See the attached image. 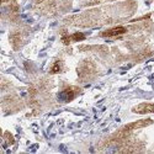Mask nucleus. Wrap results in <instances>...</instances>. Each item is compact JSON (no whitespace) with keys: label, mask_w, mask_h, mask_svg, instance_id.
<instances>
[{"label":"nucleus","mask_w":154,"mask_h":154,"mask_svg":"<svg viewBox=\"0 0 154 154\" xmlns=\"http://www.w3.org/2000/svg\"><path fill=\"white\" fill-rule=\"evenodd\" d=\"M126 31H127L126 27H123V26H116V27H112L110 30L104 31L100 36H102V37H115V36H121V35L126 33Z\"/></svg>","instance_id":"4"},{"label":"nucleus","mask_w":154,"mask_h":154,"mask_svg":"<svg viewBox=\"0 0 154 154\" xmlns=\"http://www.w3.org/2000/svg\"><path fill=\"white\" fill-rule=\"evenodd\" d=\"M70 38H72V41L78 42V41L85 40V35H84V33H80V32H76V33H73V35L70 36Z\"/></svg>","instance_id":"6"},{"label":"nucleus","mask_w":154,"mask_h":154,"mask_svg":"<svg viewBox=\"0 0 154 154\" xmlns=\"http://www.w3.org/2000/svg\"><path fill=\"white\" fill-rule=\"evenodd\" d=\"M150 123H153V120H150V119H146V120H140V121H136V122H133V123H130V125L125 126L122 130L116 134V138H119V139H120V138H125V137H127L128 134H131V132L138 130V128L146 127V126H148V125H150Z\"/></svg>","instance_id":"1"},{"label":"nucleus","mask_w":154,"mask_h":154,"mask_svg":"<svg viewBox=\"0 0 154 154\" xmlns=\"http://www.w3.org/2000/svg\"><path fill=\"white\" fill-rule=\"evenodd\" d=\"M80 93V89L79 88H75V86H68L64 90H62L58 95V99L63 102H69L72 101L76 95Z\"/></svg>","instance_id":"2"},{"label":"nucleus","mask_w":154,"mask_h":154,"mask_svg":"<svg viewBox=\"0 0 154 154\" xmlns=\"http://www.w3.org/2000/svg\"><path fill=\"white\" fill-rule=\"evenodd\" d=\"M132 111L134 113H139V115L154 113V104H150V102H143V104H139V105L134 106L132 109Z\"/></svg>","instance_id":"3"},{"label":"nucleus","mask_w":154,"mask_h":154,"mask_svg":"<svg viewBox=\"0 0 154 154\" xmlns=\"http://www.w3.org/2000/svg\"><path fill=\"white\" fill-rule=\"evenodd\" d=\"M6 2H9V0H2V3H6Z\"/></svg>","instance_id":"8"},{"label":"nucleus","mask_w":154,"mask_h":154,"mask_svg":"<svg viewBox=\"0 0 154 154\" xmlns=\"http://www.w3.org/2000/svg\"><path fill=\"white\" fill-rule=\"evenodd\" d=\"M62 68H63V63L60 60H57L53 64V66H52V68H51V73H52V74H57V73L62 72Z\"/></svg>","instance_id":"5"},{"label":"nucleus","mask_w":154,"mask_h":154,"mask_svg":"<svg viewBox=\"0 0 154 154\" xmlns=\"http://www.w3.org/2000/svg\"><path fill=\"white\" fill-rule=\"evenodd\" d=\"M41 2H43V0H36V3H41Z\"/></svg>","instance_id":"7"}]
</instances>
